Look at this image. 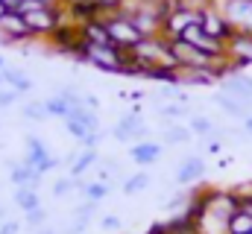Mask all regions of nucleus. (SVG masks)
<instances>
[{
    "instance_id": "obj_1",
    "label": "nucleus",
    "mask_w": 252,
    "mask_h": 234,
    "mask_svg": "<svg viewBox=\"0 0 252 234\" xmlns=\"http://www.w3.org/2000/svg\"><path fill=\"white\" fill-rule=\"evenodd\" d=\"M132 56H138L141 61H147L150 67H179L176 58L170 53V41L164 35H153V38H141L132 50Z\"/></svg>"
},
{
    "instance_id": "obj_2",
    "label": "nucleus",
    "mask_w": 252,
    "mask_h": 234,
    "mask_svg": "<svg viewBox=\"0 0 252 234\" xmlns=\"http://www.w3.org/2000/svg\"><path fill=\"white\" fill-rule=\"evenodd\" d=\"M85 61L103 73H121L124 76L126 50L115 47V44H85Z\"/></svg>"
},
{
    "instance_id": "obj_3",
    "label": "nucleus",
    "mask_w": 252,
    "mask_h": 234,
    "mask_svg": "<svg viewBox=\"0 0 252 234\" xmlns=\"http://www.w3.org/2000/svg\"><path fill=\"white\" fill-rule=\"evenodd\" d=\"M214 6L235 32L252 35V0H214Z\"/></svg>"
},
{
    "instance_id": "obj_4",
    "label": "nucleus",
    "mask_w": 252,
    "mask_h": 234,
    "mask_svg": "<svg viewBox=\"0 0 252 234\" xmlns=\"http://www.w3.org/2000/svg\"><path fill=\"white\" fill-rule=\"evenodd\" d=\"M30 38H32V32H30V27H27L21 12H0V44L21 47Z\"/></svg>"
},
{
    "instance_id": "obj_5",
    "label": "nucleus",
    "mask_w": 252,
    "mask_h": 234,
    "mask_svg": "<svg viewBox=\"0 0 252 234\" xmlns=\"http://www.w3.org/2000/svg\"><path fill=\"white\" fill-rule=\"evenodd\" d=\"M24 21L32 32V38H50L59 29V6L56 9H50V6L30 9V12H24Z\"/></svg>"
},
{
    "instance_id": "obj_6",
    "label": "nucleus",
    "mask_w": 252,
    "mask_h": 234,
    "mask_svg": "<svg viewBox=\"0 0 252 234\" xmlns=\"http://www.w3.org/2000/svg\"><path fill=\"white\" fill-rule=\"evenodd\" d=\"M106 27H109V38H112V44L121 47V50H132V47L144 38L141 29H138L126 15H112V18L106 21Z\"/></svg>"
},
{
    "instance_id": "obj_7",
    "label": "nucleus",
    "mask_w": 252,
    "mask_h": 234,
    "mask_svg": "<svg viewBox=\"0 0 252 234\" xmlns=\"http://www.w3.org/2000/svg\"><path fill=\"white\" fill-rule=\"evenodd\" d=\"M24 164H30L38 176H44V173H50L53 167H59L62 161H59V158H53V155L47 152V146H44V141H41V138L30 135V138H27V155H24Z\"/></svg>"
},
{
    "instance_id": "obj_8",
    "label": "nucleus",
    "mask_w": 252,
    "mask_h": 234,
    "mask_svg": "<svg viewBox=\"0 0 252 234\" xmlns=\"http://www.w3.org/2000/svg\"><path fill=\"white\" fill-rule=\"evenodd\" d=\"M147 135H150V129H147V123L141 120L138 112H129L126 117H121V123H115V129H112V138L121 141V144H138V141H147Z\"/></svg>"
},
{
    "instance_id": "obj_9",
    "label": "nucleus",
    "mask_w": 252,
    "mask_h": 234,
    "mask_svg": "<svg viewBox=\"0 0 252 234\" xmlns=\"http://www.w3.org/2000/svg\"><path fill=\"white\" fill-rule=\"evenodd\" d=\"M182 41H188V44H193V47H199L202 53H208V56H229L226 53V41H220V38H214V35H208L199 24H190L188 29L182 32Z\"/></svg>"
},
{
    "instance_id": "obj_10",
    "label": "nucleus",
    "mask_w": 252,
    "mask_h": 234,
    "mask_svg": "<svg viewBox=\"0 0 252 234\" xmlns=\"http://www.w3.org/2000/svg\"><path fill=\"white\" fill-rule=\"evenodd\" d=\"M64 126H67V132L73 135V138H88L91 132H100V117L97 112H91V109H73L70 115L64 117Z\"/></svg>"
},
{
    "instance_id": "obj_11",
    "label": "nucleus",
    "mask_w": 252,
    "mask_h": 234,
    "mask_svg": "<svg viewBox=\"0 0 252 234\" xmlns=\"http://www.w3.org/2000/svg\"><path fill=\"white\" fill-rule=\"evenodd\" d=\"M176 85H185V88L220 85V73L211 67H176Z\"/></svg>"
},
{
    "instance_id": "obj_12",
    "label": "nucleus",
    "mask_w": 252,
    "mask_h": 234,
    "mask_svg": "<svg viewBox=\"0 0 252 234\" xmlns=\"http://www.w3.org/2000/svg\"><path fill=\"white\" fill-rule=\"evenodd\" d=\"M190 24H199V15L196 12H188V9H173L167 18H164V27H161V35L167 38V41H173V38H182V32L188 29Z\"/></svg>"
},
{
    "instance_id": "obj_13",
    "label": "nucleus",
    "mask_w": 252,
    "mask_h": 234,
    "mask_svg": "<svg viewBox=\"0 0 252 234\" xmlns=\"http://www.w3.org/2000/svg\"><path fill=\"white\" fill-rule=\"evenodd\" d=\"M199 27L208 32V35H214V38H220V41H229L232 38V27L226 24V18L220 15V9L217 6H208V9H202L199 12Z\"/></svg>"
},
{
    "instance_id": "obj_14",
    "label": "nucleus",
    "mask_w": 252,
    "mask_h": 234,
    "mask_svg": "<svg viewBox=\"0 0 252 234\" xmlns=\"http://www.w3.org/2000/svg\"><path fill=\"white\" fill-rule=\"evenodd\" d=\"M226 53L229 58L244 70L252 64V35H244V32H232V38L226 41Z\"/></svg>"
},
{
    "instance_id": "obj_15",
    "label": "nucleus",
    "mask_w": 252,
    "mask_h": 234,
    "mask_svg": "<svg viewBox=\"0 0 252 234\" xmlns=\"http://www.w3.org/2000/svg\"><path fill=\"white\" fill-rule=\"evenodd\" d=\"M220 91L238 97L241 103L252 106V76H244V73H232L226 79H220Z\"/></svg>"
},
{
    "instance_id": "obj_16",
    "label": "nucleus",
    "mask_w": 252,
    "mask_h": 234,
    "mask_svg": "<svg viewBox=\"0 0 252 234\" xmlns=\"http://www.w3.org/2000/svg\"><path fill=\"white\" fill-rule=\"evenodd\" d=\"M205 176V161L199 158V155H188L185 161H179V167H176V184H196L199 178Z\"/></svg>"
},
{
    "instance_id": "obj_17",
    "label": "nucleus",
    "mask_w": 252,
    "mask_h": 234,
    "mask_svg": "<svg viewBox=\"0 0 252 234\" xmlns=\"http://www.w3.org/2000/svg\"><path fill=\"white\" fill-rule=\"evenodd\" d=\"M129 158H132L135 164H141V167L156 164V161L161 158V144H156V141H138V144L129 146Z\"/></svg>"
},
{
    "instance_id": "obj_18",
    "label": "nucleus",
    "mask_w": 252,
    "mask_h": 234,
    "mask_svg": "<svg viewBox=\"0 0 252 234\" xmlns=\"http://www.w3.org/2000/svg\"><path fill=\"white\" fill-rule=\"evenodd\" d=\"M9 181L15 184V187H35L38 190V184H41V176L35 173L30 164H18V161H9Z\"/></svg>"
},
{
    "instance_id": "obj_19",
    "label": "nucleus",
    "mask_w": 252,
    "mask_h": 234,
    "mask_svg": "<svg viewBox=\"0 0 252 234\" xmlns=\"http://www.w3.org/2000/svg\"><path fill=\"white\" fill-rule=\"evenodd\" d=\"M82 38H85V44H112V38H109V27H106L103 18H91V21H85V24H82Z\"/></svg>"
},
{
    "instance_id": "obj_20",
    "label": "nucleus",
    "mask_w": 252,
    "mask_h": 234,
    "mask_svg": "<svg viewBox=\"0 0 252 234\" xmlns=\"http://www.w3.org/2000/svg\"><path fill=\"white\" fill-rule=\"evenodd\" d=\"M214 103H217V106H220L229 117H238V120H247V117L252 115V106L241 103L238 97H232V94H226V91H220V94L214 97Z\"/></svg>"
},
{
    "instance_id": "obj_21",
    "label": "nucleus",
    "mask_w": 252,
    "mask_h": 234,
    "mask_svg": "<svg viewBox=\"0 0 252 234\" xmlns=\"http://www.w3.org/2000/svg\"><path fill=\"white\" fill-rule=\"evenodd\" d=\"M190 135H193V132H190L188 126H182V123H167L164 132H161V141H164L167 146H179V144H188Z\"/></svg>"
},
{
    "instance_id": "obj_22",
    "label": "nucleus",
    "mask_w": 252,
    "mask_h": 234,
    "mask_svg": "<svg viewBox=\"0 0 252 234\" xmlns=\"http://www.w3.org/2000/svg\"><path fill=\"white\" fill-rule=\"evenodd\" d=\"M3 82H6L9 88H15L18 94H27V91L32 88V79H30L21 67H6V70H3Z\"/></svg>"
},
{
    "instance_id": "obj_23",
    "label": "nucleus",
    "mask_w": 252,
    "mask_h": 234,
    "mask_svg": "<svg viewBox=\"0 0 252 234\" xmlns=\"http://www.w3.org/2000/svg\"><path fill=\"white\" fill-rule=\"evenodd\" d=\"M12 202H15L24 214L32 211V208H41V199H38V190H35V187H15Z\"/></svg>"
},
{
    "instance_id": "obj_24",
    "label": "nucleus",
    "mask_w": 252,
    "mask_h": 234,
    "mask_svg": "<svg viewBox=\"0 0 252 234\" xmlns=\"http://www.w3.org/2000/svg\"><path fill=\"white\" fill-rule=\"evenodd\" d=\"M97 161H100L97 149H82V152H79V158H73V161H70V170H67V176L82 178V176H85V170H88V167H94Z\"/></svg>"
},
{
    "instance_id": "obj_25",
    "label": "nucleus",
    "mask_w": 252,
    "mask_h": 234,
    "mask_svg": "<svg viewBox=\"0 0 252 234\" xmlns=\"http://www.w3.org/2000/svg\"><path fill=\"white\" fill-rule=\"evenodd\" d=\"M79 193L85 196V199H91V202H103L109 193H112V184H106V181H85L82 187H79Z\"/></svg>"
},
{
    "instance_id": "obj_26",
    "label": "nucleus",
    "mask_w": 252,
    "mask_h": 234,
    "mask_svg": "<svg viewBox=\"0 0 252 234\" xmlns=\"http://www.w3.org/2000/svg\"><path fill=\"white\" fill-rule=\"evenodd\" d=\"M188 129L193 132V135H199V138H214L217 135V126H214V120L205 115H193L188 123Z\"/></svg>"
},
{
    "instance_id": "obj_27",
    "label": "nucleus",
    "mask_w": 252,
    "mask_h": 234,
    "mask_svg": "<svg viewBox=\"0 0 252 234\" xmlns=\"http://www.w3.org/2000/svg\"><path fill=\"white\" fill-rule=\"evenodd\" d=\"M229 234H252V217L244 208H238L229 217Z\"/></svg>"
},
{
    "instance_id": "obj_28",
    "label": "nucleus",
    "mask_w": 252,
    "mask_h": 234,
    "mask_svg": "<svg viewBox=\"0 0 252 234\" xmlns=\"http://www.w3.org/2000/svg\"><path fill=\"white\" fill-rule=\"evenodd\" d=\"M150 187V173H144V170H138V173H132L129 178H124V193L126 196H135V193H141V190H147Z\"/></svg>"
},
{
    "instance_id": "obj_29",
    "label": "nucleus",
    "mask_w": 252,
    "mask_h": 234,
    "mask_svg": "<svg viewBox=\"0 0 252 234\" xmlns=\"http://www.w3.org/2000/svg\"><path fill=\"white\" fill-rule=\"evenodd\" d=\"M82 184H85L82 178H73V176H62V178H59V181L53 184V196H56V199H64V196H67L70 190H79Z\"/></svg>"
},
{
    "instance_id": "obj_30",
    "label": "nucleus",
    "mask_w": 252,
    "mask_h": 234,
    "mask_svg": "<svg viewBox=\"0 0 252 234\" xmlns=\"http://www.w3.org/2000/svg\"><path fill=\"white\" fill-rule=\"evenodd\" d=\"M97 205H100V202H91V199L79 202V205H76V211H73V220H79V223H85V226H88V223H91V217L97 214Z\"/></svg>"
},
{
    "instance_id": "obj_31",
    "label": "nucleus",
    "mask_w": 252,
    "mask_h": 234,
    "mask_svg": "<svg viewBox=\"0 0 252 234\" xmlns=\"http://www.w3.org/2000/svg\"><path fill=\"white\" fill-rule=\"evenodd\" d=\"M21 115L27 117V120H44V117H47V109H44V100H41V103H27V106L21 109Z\"/></svg>"
},
{
    "instance_id": "obj_32",
    "label": "nucleus",
    "mask_w": 252,
    "mask_h": 234,
    "mask_svg": "<svg viewBox=\"0 0 252 234\" xmlns=\"http://www.w3.org/2000/svg\"><path fill=\"white\" fill-rule=\"evenodd\" d=\"M158 115L167 117V120H182V117L188 115V106H182V103H170V106H161Z\"/></svg>"
},
{
    "instance_id": "obj_33",
    "label": "nucleus",
    "mask_w": 252,
    "mask_h": 234,
    "mask_svg": "<svg viewBox=\"0 0 252 234\" xmlns=\"http://www.w3.org/2000/svg\"><path fill=\"white\" fill-rule=\"evenodd\" d=\"M27 226L30 229H41V226H47V211L44 208H32V211H27Z\"/></svg>"
},
{
    "instance_id": "obj_34",
    "label": "nucleus",
    "mask_w": 252,
    "mask_h": 234,
    "mask_svg": "<svg viewBox=\"0 0 252 234\" xmlns=\"http://www.w3.org/2000/svg\"><path fill=\"white\" fill-rule=\"evenodd\" d=\"M100 229H103V232H118V229H121V217H118V214H106V217L100 220Z\"/></svg>"
},
{
    "instance_id": "obj_35",
    "label": "nucleus",
    "mask_w": 252,
    "mask_h": 234,
    "mask_svg": "<svg viewBox=\"0 0 252 234\" xmlns=\"http://www.w3.org/2000/svg\"><path fill=\"white\" fill-rule=\"evenodd\" d=\"M15 100H18V91L15 88H0V109L15 106Z\"/></svg>"
},
{
    "instance_id": "obj_36",
    "label": "nucleus",
    "mask_w": 252,
    "mask_h": 234,
    "mask_svg": "<svg viewBox=\"0 0 252 234\" xmlns=\"http://www.w3.org/2000/svg\"><path fill=\"white\" fill-rule=\"evenodd\" d=\"M21 232V223L18 220H6V223H0V234H18Z\"/></svg>"
},
{
    "instance_id": "obj_37",
    "label": "nucleus",
    "mask_w": 252,
    "mask_h": 234,
    "mask_svg": "<svg viewBox=\"0 0 252 234\" xmlns=\"http://www.w3.org/2000/svg\"><path fill=\"white\" fill-rule=\"evenodd\" d=\"M82 109H91V112H97V109H100V100H97L94 94H82Z\"/></svg>"
},
{
    "instance_id": "obj_38",
    "label": "nucleus",
    "mask_w": 252,
    "mask_h": 234,
    "mask_svg": "<svg viewBox=\"0 0 252 234\" xmlns=\"http://www.w3.org/2000/svg\"><path fill=\"white\" fill-rule=\"evenodd\" d=\"M97 3H100L106 12H115V9H121V6H124L126 0H97Z\"/></svg>"
},
{
    "instance_id": "obj_39",
    "label": "nucleus",
    "mask_w": 252,
    "mask_h": 234,
    "mask_svg": "<svg viewBox=\"0 0 252 234\" xmlns=\"http://www.w3.org/2000/svg\"><path fill=\"white\" fill-rule=\"evenodd\" d=\"M35 234H59V232H56L53 226H41V229H38V232H35Z\"/></svg>"
},
{
    "instance_id": "obj_40",
    "label": "nucleus",
    "mask_w": 252,
    "mask_h": 234,
    "mask_svg": "<svg viewBox=\"0 0 252 234\" xmlns=\"http://www.w3.org/2000/svg\"><path fill=\"white\" fill-rule=\"evenodd\" d=\"M244 132H247V135H252V115L244 120Z\"/></svg>"
},
{
    "instance_id": "obj_41",
    "label": "nucleus",
    "mask_w": 252,
    "mask_h": 234,
    "mask_svg": "<svg viewBox=\"0 0 252 234\" xmlns=\"http://www.w3.org/2000/svg\"><path fill=\"white\" fill-rule=\"evenodd\" d=\"M6 67H9V64H6V58L0 56V73H3V70H6Z\"/></svg>"
},
{
    "instance_id": "obj_42",
    "label": "nucleus",
    "mask_w": 252,
    "mask_h": 234,
    "mask_svg": "<svg viewBox=\"0 0 252 234\" xmlns=\"http://www.w3.org/2000/svg\"><path fill=\"white\" fill-rule=\"evenodd\" d=\"M3 85H6V82H3V73H0V88H3Z\"/></svg>"
},
{
    "instance_id": "obj_43",
    "label": "nucleus",
    "mask_w": 252,
    "mask_h": 234,
    "mask_svg": "<svg viewBox=\"0 0 252 234\" xmlns=\"http://www.w3.org/2000/svg\"><path fill=\"white\" fill-rule=\"evenodd\" d=\"M147 234H156V232H153V229H150V232H147Z\"/></svg>"
}]
</instances>
